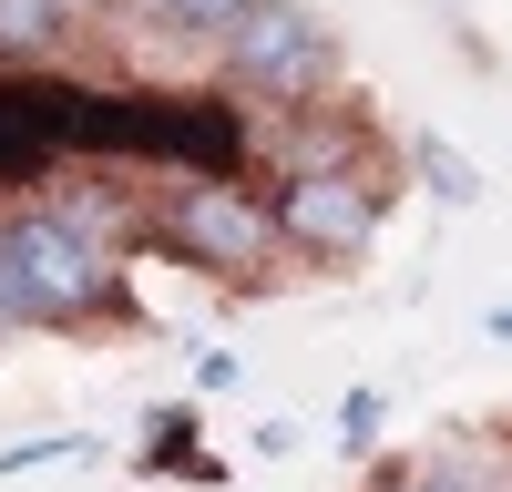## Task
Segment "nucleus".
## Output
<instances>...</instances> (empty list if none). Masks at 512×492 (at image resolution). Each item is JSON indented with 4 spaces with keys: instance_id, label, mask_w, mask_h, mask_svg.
Listing matches in <instances>:
<instances>
[{
    "instance_id": "20e7f679",
    "label": "nucleus",
    "mask_w": 512,
    "mask_h": 492,
    "mask_svg": "<svg viewBox=\"0 0 512 492\" xmlns=\"http://www.w3.org/2000/svg\"><path fill=\"white\" fill-rule=\"evenodd\" d=\"M267 216H277V246H297V257H318V267H349V257L379 246V175H369V164L287 175L267 195Z\"/></svg>"
},
{
    "instance_id": "6e6552de",
    "label": "nucleus",
    "mask_w": 512,
    "mask_h": 492,
    "mask_svg": "<svg viewBox=\"0 0 512 492\" xmlns=\"http://www.w3.org/2000/svg\"><path fill=\"white\" fill-rule=\"evenodd\" d=\"M379 431H390V400H379V390H349V400H338V441H349L359 462L379 451Z\"/></svg>"
},
{
    "instance_id": "f03ea898",
    "label": "nucleus",
    "mask_w": 512,
    "mask_h": 492,
    "mask_svg": "<svg viewBox=\"0 0 512 492\" xmlns=\"http://www.w3.org/2000/svg\"><path fill=\"white\" fill-rule=\"evenodd\" d=\"M154 236L175 246L185 267H216V277H267L277 267V216H267V195L236 185V175H175Z\"/></svg>"
},
{
    "instance_id": "1a4fd4ad",
    "label": "nucleus",
    "mask_w": 512,
    "mask_h": 492,
    "mask_svg": "<svg viewBox=\"0 0 512 492\" xmlns=\"http://www.w3.org/2000/svg\"><path fill=\"white\" fill-rule=\"evenodd\" d=\"M369 492H472V482H461V472L441 462V451H420V462H390V472H379Z\"/></svg>"
},
{
    "instance_id": "f8f14e48",
    "label": "nucleus",
    "mask_w": 512,
    "mask_h": 492,
    "mask_svg": "<svg viewBox=\"0 0 512 492\" xmlns=\"http://www.w3.org/2000/svg\"><path fill=\"white\" fill-rule=\"evenodd\" d=\"M11 328H31V318H21V287H11V246H0V339Z\"/></svg>"
},
{
    "instance_id": "7ed1b4c3",
    "label": "nucleus",
    "mask_w": 512,
    "mask_h": 492,
    "mask_svg": "<svg viewBox=\"0 0 512 492\" xmlns=\"http://www.w3.org/2000/svg\"><path fill=\"white\" fill-rule=\"evenodd\" d=\"M226 52V82L256 103H308L338 82V31L308 11V0H246V21L216 41Z\"/></svg>"
},
{
    "instance_id": "9b49d317",
    "label": "nucleus",
    "mask_w": 512,
    "mask_h": 492,
    "mask_svg": "<svg viewBox=\"0 0 512 492\" xmlns=\"http://www.w3.org/2000/svg\"><path fill=\"white\" fill-rule=\"evenodd\" d=\"M195 390H236V359L226 349H195Z\"/></svg>"
},
{
    "instance_id": "0eeeda50",
    "label": "nucleus",
    "mask_w": 512,
    "mask_h": 492,
    "mask_svg": "<svg viewBox=\"0 0 512 492\" xmlns=\"http://www.w3.org/2000/svg\"><path fill=\"white\" fill-rule=\"evenodd\" d=\"M410 164H420V185H431V195H451V205H482V164H472V154H451L441 134H420V144H410Z\"/></svg>"
},
{
    "instance_id": "9d476101",
    "label": "nucleus",
    "mask_w": 512,
    "mask_h": 492,
    "mask_svg": "<svg viewBox=\"0 0 512 492\" xmlns=\"http://www.w3.org/2000/svg\"><path fill=\"white\" fill-rule=\"evenodd\" d=\"M72 431H41V441H11V451H0V472H31V462H72Z\"/></svg>"
},
{
    "instance_id": "423d86ee",
    "label": "nucleus",
    "mask_w": 512,
    "mask_h": 492,
    "mask_svg": "<svg viewBox=\"0 0 512 492\" xmlns=\"http://www.w3.org/2000/svg\"><path fill=\"white\" fill-rule=\"evenodd\" d=\"M134 11H144L154 31H195V41H226V31L246 21V0H134Z\"/></svg>"
},
{
    "instance_id": "ddd939ff",
    "label": "nucleus",
    "mask_w": 512,
    "mask_h": 492,
    "mask_svg": "<svg viewBox=\"0 0 512 492\" xmlns=\"http://www.w3.org/2000/svg\"><path fill=\"white\" fill-rule=\"evenodd\" d=\"M492 339H512V298H502V308H492Z\"/></svg>"
},
{
    "instance_id": "f257e3e1",
    "label": "nucleus",
    "mask_w": 512,
    "mask_h": 492,
    "mask_svg": "<svg viewBox=\"0 0 512 492\" xmlns=\"http://www.w3.org/2000/svg\"><path fill=\"white\" fill-rule=\"evenodd\" d=\"M0 246H11V287H21V318L41 328H82V318H103L123 298V267H113V246L93 236H72L52 205H31V216L0 226Z\"/></svg>"
},
{
    "instance_id": "39448f33",
    "label": "nucleus",
    "mask_w": 512,
    "mask_h": 492,
    "mask_svg": "<svg viewBox=\"0 0 512 492\" xmlns=\"http://www.w3.org/2000/svg\"><path fill=\"white\" fill-rule=\"evenodd\" d=\"M62 31H72L62 0H0V62H41Z\"/></svg>"
}]
</instances>
